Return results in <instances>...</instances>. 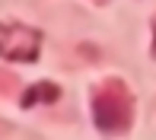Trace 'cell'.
Returning <instances> with one entry per match:
<instances>
[{
  "label": "cell",
  "instance_id": "1",
  "mask_svg": "<svg viewBox=\"0 0 156 140\" xmlns=\"http://www.w3.org/2000/svg\"><path fill=\"white\" fill-rule=\"evenodd\" d=\"M41 54V32L23 23H3V58L13 64H35Z\"/></svg>",
  "mask_w": 156,
  "mask_h": 140
},
{
  "label": "cell",
  "instance_id": "3",
  "mask_svg": "<svg viewBox=\"0 0 156 140\" xmlns=\"http://www.w3.org/2000/svg\"><path fill=\"white\" fill-rule=\"evenodd\" d=\"M150 54H153V61H156V16H153V41H150Z\"/></svg>",
  "mask_w": 156,
  "mask_h": 140
},
{
  "label": "cell",
  "instance_id": "2",
  "mask_svg": "<svg viewBox=\"0 0 156 140\" xmlns=\"http://www.w3.org/2000/svg\"><path fill=\"white\" fill-rule=\"evenodd\" d=\"M58 96H61V89L54 86V83H35V86L26 89L23 108H32V105H51V102H58Z\"/></svg>",
  "mask_w": 156,
  "mask_h": 140
}]
</instances>
